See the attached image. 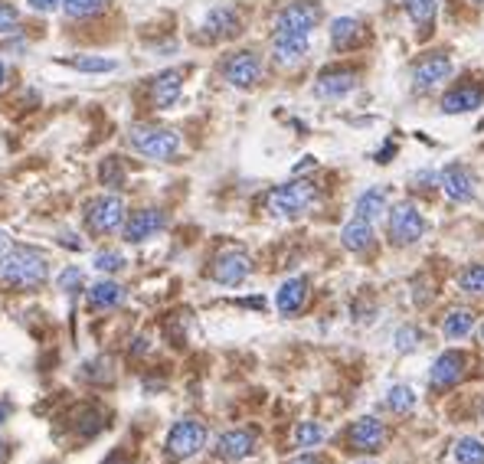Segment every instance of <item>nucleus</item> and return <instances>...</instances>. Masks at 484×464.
Masks as SVG:
<instances>
[{
    "instance_id": "obj_24",
    "label": "nucleus",
    "mask_w": 484,
    "mask_h": 464,
    "mask_svg": "<svg viewBox=\"0 0 484 464\" xmlns=\"http://www.w3.org/2000/svg\"><path fill=\"white\" fill-rule=\"evenodd\" d=\"M363 40V23L357 17H337L331 23V46L334 49H354Z\"/></svg>"
},
{
    "instance_id": "obj_25",
    "label": "nucleus",
    "mask_w": 484,
    "mask_h": 464,
    "mask_svg": "<svg viewBox=\"0 0 484 464\" xmlns=\"http://www.w3.org/2000/svg\"><path fill=\"white\" fill-rule=\"evenodd\" d=\"M406 17L413 20V27L419 36H429L432 23H435V13H439V0H403Z\"/></svg>"
},
{
    "instance_id": "obj_14",
    "label": "nucleus",
    "mask_w": 484,
    "mask_h": 464,
    "mask_svg": "<svg viewBox=\"0 0 484 464\" xmlns=\"http://www.w3.org/2000/svg\"><path fill=\"white\" fill-rule=\"evenodd\" d=\"M308 56V36L298 33H272V59L282 69H295L305 63Z\"/></svg>"
},
{
    "instance_id": "obj_41",
    "label": "nucleus",
    "mask_w": 484,
    "mask_h": 464,
    "mask_svg": "<svg viewBox=\"0 0 484 464\" xmlns=\"http://www.w3.org/2000/svg\"><path fill=\"white\" fill-rule=\"evenodd\" d=\"M285 464H327V461L318 455H301V458H291V461H285Z\"/></svg>"
},
{
    "instance_id": "obj_15",
    "label": "nucleus",
    "mask_w": 484,
    "mask_h": 464,
    "mask_svg": "<svg viewBox=\"0 0 484 464\" xmlns=\"http://www.w3.org/2000/svg\"><path fill=\"white\" fill-rule=\"evenodd\" d=\"M439 183L452 203H471L475 200V177H471V170L465 164H449L442 170Z\"/></svg>"
},
{
    "instance_id": "obj_45",
    "label": "nucleus",
    "mask_w": 484,
    "mask_h": 464,
    "mask_svg": "<svg viewBox=\"0 0 484 464\" xmlns=\"http://www.w3.org/2000/svg\"><path fill=\"white\" fill-rule=\"evenodd\" d=\"M7 461V442H4V438H0V464Z\"/></svg>"
},
{
    "instance_id": "obj_27",
    "label": "nucleus",
    "mask_w": 484,
    "mask_h": 464,
    "mask_svg": "<svg viewBox=\"0 0 484 464\" xmlns=\"http://www.w3.org/2000/svg\"><path fill=\"white\" fill-rule=\"evenodd\" d=\"M471 327H475V314L468 308H455V311H449L445 324H442V334L449 340H465L471 334Z\"/></svg>"
},
{
    "instance_id": "obj_26",
    "label": "nucleus",
    "mask_w": 484,
    "mask_h": 464,
    "mask_svg": "<svg viewBox=\"0 0 484 464\" xmlns=\"http://www.w3.org/2000/svg\"><path fill=\"white\" fill-rule=\"evenodd\" d=\"M386 200H390V193H386V187H370L363 190L357 197V206H354V213L363 216V219H377L380 213H386Z\"/></svg>"
},
{
    "instance_id": "obj_7",
    "label": "nucleus",
    "mask_w": 484,
    "mask_h": 464,
    "mask_svg": "<svg viewBox=\"0 0 484 464\" xmlns=\"http://www.w3.org/2000/svg\"><path fill=\"white\" fill-rule=\"evenodd\" d=\"M321 23V7L305 4V0H291L275 10V33H298L311 36V30Z\"/></svg>"
},
{
    "instance_id": "obj_28",
    "label": "nucleus",
    "mask_w": 484,
    "mask_h": 464,
    "mask_svg": "<svg viewBox=\"0 0 484 464\" xmlns=\"http://www.w3.org/2000/svg\"><path fill=\"white\" fill-rule=\"evenodd\" d=\"M452 455H455L458 464H484V442L481 438H458L455 448H452Z\"/></svg>"
},
{
    "instance_id": "obj_4",
    "label": "nucleus",
    "mask_w": 484,
    "mask_h": 464,
    "mask_svg": "<svg viewBox=\"0 0 484 464\" xmlns=\"http://www.w3.org/2000/svg\"><path fill=\"white\" fill-rule=\"evenodd\" d=\"M128 219V206L121 197L115 193H99V197H92L82 210V223L92 236H112L125 226Z\"/></svg>"
},
{
    "instance_id": "obj_37",
    "label": "nucleus",
    "mask_w": 484,
    "mask_h": 464,
    "mask_svg": "<svg viewBox=\"0 0 484 464\" xmlns=\"http://www.w3.org/2000/svg\"><path fill=\"white\" fill-rule=\"evenodd\" d=\"M82 281H85V278H82L79 265H66L63 272L56 275V285H59V291H66V295H76L82 288Z\"/></svg>"
},
{
    "instance_id": "obj_5",
    "label": "nucleus",
    "mask_w": 484,
    "mask_h": 464,
    "mask_svg": "<svg viewBox=\"0 0 484 464\" xmlns=\"http://www.w3.org/2000/svg\"><path fill=\"white\" fill-rule=\"evenodd\" d=\"M203 445H207V425L200 419H180L164 438V455H167V461H187Z\"/></svg>"
},
{
    "instance_id": "obj_23",
    "label": "nucleus",
    "mask_w": 484,
    "mask_h": 464,
    "mask_svg": "<svg viewBox=\"0 0 484 464\" xmlns=\"http://www.w3.org/2000/svg\"><path fill=\"white\" fill-rule=\"evenodd\" d=\"M341 242H344V249H350V252H367L370 245H373V223L354 213V219L344 223Z\"/></svg>"
},
{
    "instance_id": "obj_10",
    "label": "nucleus",
    "mask_w": 484,
    "mask_h": 464,
    "mask_svg": "<svg viewBox=\"0 0 484 464\" xmlns=\"http://www.w3.org/2000/svg\"><path fill=\"white\" fill-rule=\"evenodd\" d=\"M210 275H213L216 285L236 288V285H242V281L252 275V259L246 255V252L229 249V252H223V255L213 262V272H210Z\"/></svg>"
},
{
    "instance_id": "obj_31",
    "label": "nucleus",
    "mask_w": 484,
    "mask_h": 464,
    "mask_svg": "<svg viewBox=\"0 0 484 464\" xmlns=\"http://www.w3.org/2000/svg\"><path fill=\"white\" fill-rule=\"evenodd\" d=\"M105 10V0H63V13L69 20H89Z\"/></svg>"
},
{
    "instance_id": "obj_6",
    "label": "nucleus",
    "mask_w": 484,
    "mask_h": 464,
    "mask_svg": "<svg viewBox=\"0 0 484 464\" xmlns=\"http://www.w3.org/2000/svg\"><path fill=\"white\" fill-rule=\"evenodd\" d=\"M426 232V219L413 203H396L386 216V236L393 245H413Z\"/></svg>"
},
{
    "instance_id": "obj_20",
    "label": "nucleus",
    "mask_w": 484,
    "mask_h": 464,
    "mask_svg": "<svg viewBox=\"0 0 484 464\" xmlns=\"http://www.w3.org/2000/svg\"><path fill=\"white\" fill-rule=\"evenodd\" d=\"M128 291L125 285H118L112 278H102L95 285L85 291V304H89V311H115L118 304H125Z\"/></svg>"
},
{
    "instance_id": "obj_22",
    "label": "nucleus",
    "mask_w": 484,
    "mask_h": 464,
    "mask_svg": "<svg viewBox=\"0 0 484 464\" xmlns=\"http://www.w3.org/2000/svg\"><path fill=\"white\" fill-rule=\"evenodd\" d=\"M462 373H465V357L455 353V350H449V353H442V357L432 363L429 386L432 389H449V386H455L458 379H462Z\"/></svg>"
},
{
    "instance_id": "obj_44",
    "label": "nucleus",
    "mask_w": 484,
    "mask_h": 464,
    "mask_svg": "<svg viewBox=\"0 0 484 464\" xmlns=\"http://www.w3.org/2000/svg\"><path fill=\"white\" fill-rule=\"evenodd\" d=\"M4 82H7V63L0 59V89H4Z\"/></svg>"
},
{
    "instance_id": "obj_34",
    "label": "nucleus",
    "mask_w": 484,
    "mask_h": 464,
    "mask_svg": "<svg viewBox=\"0 0 484 464\" xmlns=\"http://www.w3.org/2000/svg\"><path fill=\"white\" fill-rule=\"evenodd\" d=\"M458 288H462L465 295H484V262L468 265L465 272L458 275Z\"/></svg>"
},
{
    "instance_id": "obj_8",
    "label": "nucleus",
    "mask_w": 484,
    "mask_h": 464,
    "mask_svg": "<svg viewBox=\"0 0 484 464\" xmlns=\"http://www.w3.org/2000/svg\"><path fill=\"white\" fill-rule=\"evenodd\" d=\"M223 79L233 85V89H255L262 82V59L259 53L252 49H239V53H229L220 66Z\"/></svg>"
},
{
    "instance_id": "obj_3",
    "label": "nucleus",
    "mask_w": 484,
    "mask_h": 464,
    "mask_svg": "<svg viewBox=\"0 0 484 464\" xmlns=\"http://www.w3.org/2000/svg\"><path fill=\"white\" fill-rule=\"evenodd\" d=\"M318 200V187L311 180H288L282 187H275L265 200L269 213L278 216V219H295V216L308 213Z\"/></svg>"
},
{
    "instance_id": "obj_29",
    "label": "nucleus",
    "mask_w": 484,
    "mask_h": 464,
    "mask_svg": "<svg viewBox=\"0 0 484 464\" xmlns=\"http://www.w3.org/2000/svg\"><path fill=\"white\" fill-rule=\"evenodd\" d=\"M69 69L76 72H92V76H102V72H115V59H105V56H76V59H63Z\"/></svg>"
},
{
    "instance_id": "obj_36",
    "label": "nucleus",
    "mask_w": 484,
    "mask_h": 464,
    "mask_svg": "<svg viewBox=\"0 0 484 464\" xmlns=\"http://www.w3.org/2000/svg\"><path fill=\"white\" fill-rule=\"evenodd\" d=\"M393 344H396V350H399V353H416V350L422 347L419 327H413V324L399 327V331H396V337H393Z\"/></svg>"
},
{
    "instance_id": "obj_42",
    "label": "nucleus",
    "mask_w": 484,
    "mask_h": 464,
    "mask_svg": "<svg viewBox=\"0 0 484 464\" xmlns=\"http://www.w3.org/2000/svg\"><path fill=\"white\" fill-rule=\"evenodd\" d=\"M10 415H13V406H10L7 399H0V425H4V422H7Z\"/></svg>"
},
{
    "instance_id": "obj_13",
    "label": "nucleus",
    "mask_w": 484,
    "mask_h": 464,
    "mask_svg": "<svg viewBox=\"0 0 484 464\" xmlns=\"http://www.w3.org/2000/svg\"><path fill=\"white\" fill-rule=\"evenodd\" d=\"M252 451H255V432H249V429L223 432V435L216 438V448H213V455L226 464L242 461V458H249Z\"/></svg>"
},
{
    "instance_id": "obj_32",
    "label": "nucleus",
    "mask_w": 484,
    "mask_h": 464,
    "mask_svg": "<svg viewBox=\"0 0 484 464\" xmlns=\"http://www.w3.org/2000/svg\"><path fill=\"white\" fill-rule=\"evenodd\" d=\"M128 262H125V255L121 252H115V249H102V252H95L92 255V268L95 272H102V275H115V272H121Z\"/></svg>"
},
{
    "instance_id": "obj_47",
    "label": "nucleus",
    "mask_w": 484,
    "mask_h": 464,
    "mask_svg": "<svg viewBox=\"0 0 484 464\" xmlns=\"http://www.w3.org/2000/svg\"><path fill=\"white\" fill-rule=\"evenodd\" d=\"M481 337H484V327H481Z\"/></svg>"
},
{
    "instance_id": "obj_18",
    "label": "nucleus",
    "mask_w": 484,
    "mask_h": 464,
    "mask_svg": "<svg viewBox=\"0 0 484 464\" xmlns=\"http://www.w3.org/2000/svg\"><path fill=\"white\" fill-rule=\"evenodd\" d=\"M242 33V17L239 13H236L233 7H213L207 13V17H203V36H207V40H233V36H239Z\"/></svg>"
},
{
    "instance_id": "obj_38",
    "label": "nucleus",
    "mask_w": 484,
    "mask_h": 464,
    "mask_svg": "<svg viewBox=\"0 0 484 464\" xmlns=\"http://www.w3.org/2000/svg\"><path fill=\"white\" fill-rule=\"evenodd\" d=\"M99 177H102V183H105V187H112V190H118L121 183H125V170H121L118 157H108V161L102 164Z\"/></svg>"
},
{
    "instance_id": "obj_1",
    "label": "nucleus",
    "mask_w": 484,
    "mask_h": 464,
    "mask_svg": "<svg viewBox=\"0 0 484 464\" xmlns=\"http://www.w3.org/2000/svg\"><path fill=\"white\" fill-rule=\"evenodd\" d=\"M49 259L40 249H7L0 255V281L13 291H36L49 281Z\"/></svg>"
},
{
    "instance_id": "obj_39",
    "label": "nucleus",
    "mask_w": 484,
    "mask_h": 464,
    "mask_svg": "<svg viewBox=\"0 0 484 464\" xmlns=\"http://www.w3.org/2000/svg\"><path fill=\"white\" fill-rule=\"evenodd\" d=\"M59 245H66V249H72V252H82V249H85L82 236H76V232H59Z\"/></svg>"
},
{
    "instance_id": "obj_17",
    "label": "nucleus",
    "mask_w": 484,
    "mask_h": 464,
    "mask_svg": "<svg viewBox=\"0 0 484 464\" xmlns=\"http://www.w3.org/2000/svg\"><path fill=\"white\" fill-rule=\"evenodd\" d=\"M308 295H311V281L308 278H288L282 281V288L275 291V308L282 317H295L301 308L308 304Z\"/></svg>"
},
{
    "instance_id": "obj_30",
    "label": "nucleus",
    "mask_w": 484,
    "mask_h": 464,
    "mask_svg": "<svg viewBox=\"0 0 484 464\" xmlns=\"http://www.w3.org/2000/svg\"><path fill=\"white\" fill-rule=\"evenodd\" d=\"M291 438H295L298 448H318L327 438V429H324L321 422H298Z\"/></svg>"
},
{
    "instance_id": "obj_19",
    "label": "nucleus",
    "mask_w": 484,
    "mask_h": 464,
    "mask_svg": "<svg viewBox=\"0 0 484 464\" xmlns=\"http://www.w3.org/2000/svg\"><path fill=\"white\" fill-rule=\"evenodd\" d=\"M180 92H184V72L164 69L151 79V105L154 108H171L177 105Z\"/></svg>"
},
{
    "instance_id": "obj_43",
    "label": "nucleus",
    "mask_w": 484,
    "mask_h": 464,
    "mask_svg": "<svg viewBox=\"0 0 484 464\" xmlns=\"http://www.w3.org/2000/svg\"><path fill=\"white\" fill-rule=\"evenodd\" d=\"M7 249H13V242H10V236L4 229H0V255H4V252Z\"/></svg>"
},
{
    "instance_id": "obj_40",
    "label": "nucleus",
    "mask_w": 484,
    "mask_h": 464,
    "mask_svg": "<svg viewBox=\"0 0 484 464\" xmlns=\"http://www.w3.org/2000/svg\"><path fill=\"white\" fill-rule=\"evenodd\" d=\"M27 7L36 13H53L56 7H63V0H27Z\"/></svg>"
},
{
    "instance_id": "obj_46",
    "label": "nucleus",
    "mask_w": 484,
    "mask_h": 464,
    "mask_svg": "<svg viewBox=\"0 0 484 464\" xmlns=\"http://www.w3.org/2000/svg\"><path fill=\"white\" fill-rule=\"evenodd\" d=\"M471 4H484V0H471Z\"/></svg>"
},
{
    "instance_id": "obj_21",
    "label": "nucleus",
    "mask_w": 484,
    "mask_h": 464,
    "mask_svg": "<svg viewBox=\"0 0 484 464\" xmlns=\"http://www.w3.org/2000/svg\"><path fill=\"white\" fill-rule=\"evenodd\" d=\"M484 102V89L481 85H455L442 95V112L445 115H468V112H475L481 108Z\"/></svg>"
},
{
    "instance_id": "obj_33",
    "label": "nucleus",
    "mask_w": 484,
    "mask_h": 464,
    "mask_svg": "<svg viewBox=\"0 0 484 464\" xmlns=\"http://www.w3.org/2000/svg\"><path fill=\"white\" fill-rule=\"evenodd\" d=\"M386 406L396 412V415H406V412H413L416 409V393L409 389V386H393L390 389V396H386Z\"/></svg>"
},
{
    "instance_id": "obj_11",
    "label": "nucleus",
    "mask_w": 484,
    "mask_h": 464,
    "mask_svg": "<svg viewBox=\"0 0 484 464\" xmlns=\"http://www.w3.org/2000/svg\"><path fill=\"white\" fill-rule=\"evenodd\" d=\"M452 76V59L445 53H429L422 56L419 63L413 66V89L419 92H432L439 82H445Z\"/></svg>"
},
{
    "instance_id": "obj_35",
    "label": "nucleus",
    "mask_w": 484,
    "mask_h": 464,
    "mask_svg": "<svg viewBox=\"0 0 484 464\" xmlns=\"http://www.w3.org/2000/svg\"><path fill=\"white\" fill-rule=\"evenodd\" d=\"M20 33V10L10 0H0V40Z\"/></svg>"
},
{
    "instance_id": "obj_16",
    "label": "nucleus",
    "mask_w": 484,
    "mask_h": 464,
    "mask_svg": "<svg viewBox=\"0 0 484 464\" xmlns=\"http://www.w3.org/2000/svg\"><path fill=\"white\" fill-rule=\"evenodd\" d=\"M164 226H167V219H164L161 210H138V213H131L125 219L121 232H125V242H148L154 239Z\"/></svg>"
},
{
    "instance_id": "obj_12",
    "label": "nucleus",
    "mask_w": 484,
    "mask_h": 464,
    "mask_svg": "<svg viewBox=\"0 0 484 464\" xmlns=\"http://www.w3.org/2000/svg\"><path fill=\"white\" fill-rule=\"evenodd\" d=\"M386 438H390V432H386V425L380 419H357L354 422V429H350L347 442L354 451H360V455H373V451H380V448L386 445Z\"/></svg>"
},
{
    "instance_id": "obj_9",
    "label": "nucleus",
    "mask_w": 484,
    "mask_h": 464,
    "mask_svg": "<svg viewBox=\"0 0 484 464\" xmlns=\"http://www.w3.org/2000/svg\"><path fill=\"white\" fill-rule=\"evenodd\" d=\"M360 85V72H354L350 66H327V69L314 79V95L318 99H344Z\"/></svg>"
},
{
    "instance_id": "obj_2",
    "label": "nucleus",
    "mask_w": 484,
    "mask_h": 464,
    "mask_svg": "<svg viewBox=\"0 0 484 464\" xmlns=\"http://www.w3.org/2000/svg\"><path fill=\"white\" fill-rule=\"evenodd\" d=\"M128 144H131V151L148 157V161H174L184 147L174 128L151 125V121H138V125L128 128Z\"/></svg>"
}]
</instances>
